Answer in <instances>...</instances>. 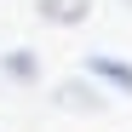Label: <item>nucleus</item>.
<instances>
[{"label": "nucleus", "mask_w": 132, "mask_h": 132, "mask_svg": "<svg viewBox=\"0 0 132 132\" xmlns=\"http://www.w3.org/2000/svg\"><path fill=\"white\" fill-rule=\"evenodd\" d=\"M92 75H103L109 86H121V92H132V63H115V57H92Z\"/></svg>", "instance_id": "2"}, {"label": "nucleus", "mask_w": 132, "mask_h": 132, "mask_svg": "<svg viewBox=\"0 0 132 132\" xmlns=\"http://www.w3.org/2000/svg\"><path fill=\"white\" fill-rule=\"evenodd\" d=\"M6 69H12L17 80H35V75H40V63H35L29 52H12V57H6Z\"/></svg>", "instance_id": "3"}, {"label": "nucleus", "mask_w": 132, "mask_h": 132, "mask_svg": "<svg viewBox=\"0 0 132 132\" xmlns=\"http://www.w3.org/2000/svg\"><path fill=\"white\" fill-rule=\"evenodd\" d=\"M40 12H46L52 23H80V17L92 12V0H40Z\"/></svg>", "instance_id": "1"}]
</instances>
